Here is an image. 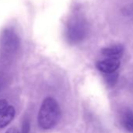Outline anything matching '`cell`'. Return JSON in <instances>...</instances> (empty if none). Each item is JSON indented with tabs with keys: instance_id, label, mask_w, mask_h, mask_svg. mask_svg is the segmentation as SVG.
Returning <instances> with one entry per match:
<instances>
[{
	"instance_id": "cell-6",
	"label": "cell",
	"mask_w": 133,
	"mask_h": 133,
	"mask_svg": "<svg viewBox=\"0 0 133 133\" xmlns=\"http://www.w3.org/2000/svg\"><path fill=\"white\" fill-rule=\"evenodd\" d=\"M22 133H28L30 131V124L28 121H25L23 124V128H22Z\"/></svg>"
},
{
	"instance_id": "cell-7",
	"label": "cell",
	"mask_w": 133,
	"mask_h": 133,
	"mask_svg": "<svg viewBox=\"0 0 133 133\" xmlns=\"http://www.w3.org/2000/svg\"><path fill=\"white\" fill-rule=\"evenodd\" d=\"M5 133H20V131H19V130L17 128L13 127V128H9Z\"/></svg>"
},
{
	"instance_id": "cell-1",
	"label": "cell",
	"mask_w": 133,
	"mask_h": 133,
	"mask_svg": "<svg viewBox=\"0 0 133 133\" xmlns=\"http://www.w3.org/2000/svg\"><path fill=\"white\" fill-rule=\"evenodd\" d=\"M61 117L60 107L58 102L52 97L45 98L38 114V124L43 130L53 128Z\"/></svg>"
},
{
	"instance_id": "cell-5",
	"label": "cell",
	"mask_w": 133,
	"mask_h": 133,
	"mask_svg": "<svg viewBox=\"0 0 133 133\" xmlns=\"http://www.w3.org/2000/svg\"><path fill=\"white\" fill-rule=\"evenodd\" d=\"M124 50V48L121 45H114L111 47H107L101 50V52L103 56L107 57H117L120 56Z\"/></svg>"
},
{
	"instance_id": "cell-4",
	"label": "cell",
	"mask_w": 133,
	"mask_h": 133,
	"mask_svg": "<svg viewBox=\"0 0 133 133\" xmlns=\"http://www.w3.org/2000/svg\"><path fill=\"white\" fill-rule=\"evenodd\" d=\"M121 124L128 132L133 133V112L131 110H124L121 116Z\"/></svg>"
},
{
	"instance_id": "cell-2",
	"label": "cell",
	"mask_w": 133,
	"mask_h": 133,
	"mask_svg": "<svg viewBox=\"0 0 133 133\" xmlns=\"http://www.w3.org/2000/svg\"><path fill=\"white\" fill-rule=\"evenodd\" d=\"M16 110L6 99H0V128L7 126L14 118Z\"/></svg>"
},
{
	"instance_id": "cell-3",
	"label": "cell",
	"mask_w": 133,
	"mask_h": 133,
	"mask_svg": "<svg viewBox=\"0 0 133 133\" xmlns=\"http://www.w3.org/2000/svg\"><path fill=\"white\" fill-rule=\"evenodd\" d=\"M121 60L118 57H107L96 63V66L98 71L103 74L110 75L119 69Z\"/></svg>"
}]
</instances>
